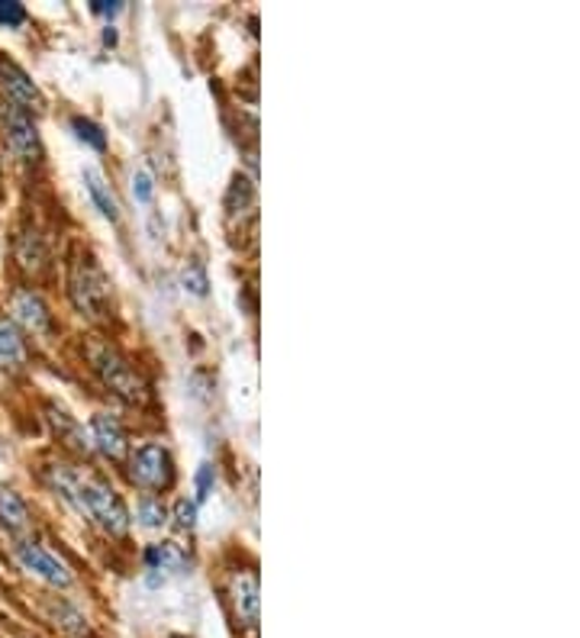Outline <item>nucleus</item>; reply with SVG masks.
Instances as JSON below:
<instances>
[{
	"instance_id": "1",
	"label": "nucleus",
	"mask_w": 580,
	"mask_h": 638,
	"mask_svg": "<svg viewBox=\"0 0 580 638\" xmlns=\"http://www.w3.org/2000/svg\"><path fill=\"white\" fill-rule=\"evenodd\" d=\"M46 484L55 490V497H62L78 516L97 523L103 533L110 536H123L129 529V510L123 503V497L97 474H88L75 464H49L46 467Z\"/></svg>"
},
{
	"instance_id": "2",
	"label": "nucleus",
	"mask_w": 580,
	"mask_h": 638,
	"mask_svg": "<svg viewBox=\"0 0 580 638\" xmlns=\"http://www.w3.org/2000/svg\"><path fill=\"white\" fill-rule=\"evenodd\" d=\"M68 297L75 303V310L88 320H100L110 310V280L103 268L97 265L94 255H78L72 262V274H68Z\"/></svg>"
},
{
	"instance_id": "3",
	"label": "nucleus",
	"mask_w": 580,
	"mask_h": 638,
	"mask_svg": "<svg viewBox=\"0 0 580 638\" xmlns=\"http://www.w3.org/2000/svg\"><path fill=\"white\" fill-rule=\"evenodd\" d=\"M129 480L146 493H162L175 484V458L162 442H146L129 455Z\"/></svg>"
},
{
	"instance_id": "4",
	"label": "nucleus",
	"mask_w": 580,
	"mask_h": 638,
	"mask_svg": "<svg viewBox=\"0 0 580 638\" xmlns=\"http://www.w3.org/2000/svg\"><path fill=\"white\" fill-rule=\"evenodd\" d=\"M94 367L97 374L103 377V384L116 393V397H123L126 403H142L146 400V380L136 374V367L129 365L116 349H97L94 352Z\"/></svg>"
},
{
	"instance_id": "5",
	"label": "nucleus",
	"mask_w": 580,
	"mask_h": 638,
	"mask_svg": "<svg viewBox=\"0 0 580 638\" xmlns=\"http://www.w3.org/2000/svg\"><path fill=\"white\" fill-rule=\"evenodd\" d=\"M3 133H7V146L20 162H36L42 155V142H39V126L33 120L29 110L3 103Z\"/></svg>"
},
{
	"instance_id": "6",
	"label": "nucleus",
	"mask_w": 580,
	"mask_h": 638,
	"mask_svg": "<svg viewBox=\"0 0 580 638\" xmlns=\"http://www.w3.org/2000/svg\"><path fill=\"white\" fill-rule=\"evenodd\" d=\"M13 558L20 561V567H23L26 574L39 577V580H46V584H52V587H68V584H72L68 564L59 561L49 548L39 546V542H16Z\"/></svg>"
},
{
	"instance_id": "7",
	"label": "nucleus",
	"mask_w": 580,
	"mask_h": 638,
	"mask_svg": "<svg viewBox=\"0 0 580 638\" xmlns=\"http://www.w3.org/2000/svg\"><path fill=\"white\" fill-rule=\"evenodd\" d=\"M0 85L7 91V103H13V107H23L33 113V110H42V103H46L39 85L26 75V68H20L7 55H0Z\"/></svg>"
},
{
	"instance_id": "8",
	"label": "nucleus",
	"mask_w": 580,
	"mask_h": 638,
	"mask_svg": "<svg viewBox=\"0 0 580 638\" xmlns=\"http://www.w3.org/2000/svg\"><path fill=\"white\" fill-rule=\"evenodd\" d=\"M10 313L16 320V326H23L33 336H52V313L46 307V300L36 290H16L10 300Z\"/></svg>"
},
{
	"instance_id": "9",
	"label": "nucleus",
	"mask_w": 580,
	"mask_h": 638,
	"mask_svg": "<svg viewBox=\"0 0 580 638\" xmlns=\"http://www.w3.org/2000/svg\"><path fill=\"white\" fill-rule=\"evenodd\" d=\"M88 439H91V449H97L103 458H113L116 461V458L126 455V433H123L119 420L110 416V413L91 416Z\"/></svg>"
},
{
	"instance_id": "10",
	"label": "nucleus",
	"mask_w": 580,
	"mask_h": 638,
	"mask_svg": "<svg viewBox=\"0 0 580 638\" xmlns=\"http://www.w3.org/2000/svg\"><path fill=\"white\" fill-rule=\"evenodd\" d=\"M232 606L245 626L252 629L259 626V577L252 571H242L232 577Z\"/></svg>"
},
{
	"instance_id": "11",
	"label": "nucleus",
	"mask_w": 580,
	"mask_h": 638,
	"mask_svg": "<svg viewBox=\"0 0 580 638\" xmlns=\"http://www.w3.org/2000/svg\"><path fill=\"white\" fill-rule=\"evenodd\" d=\"M0 526L7 533H26L29 529V510H26L23 497L13 487H7L3 480H0Z\"/></svg>"
},
{
	"instance_id": "12",
	"label": "nucleus",
	"mask_w": 580,
	"mask_h": 638,
	"mask_svg": "<svg viewBox=\"0 0 580 638\" xmlns=\"http://www.w3.org/2000/svg\"><path fill=\"white\" fill-rule=\"evenodd\" d=\"M26 362V342L20 336V329L10 320H0V367L3 371H16Z\"/></svg>"
},
{
	"instance_id": "13",
	"label": "nucleus",
	"mask_w": 580,
	"mask_h": 638,
	"mask_svg": "<svg viewBox=\"0 0 580 638\" xmlns=\"http://www.w3.org/2000/svg\"><path fill=\"white\" fill-rule=\"evenodd\" d=\"M85 187H88V193H91V200H94L97 210H100L110 223H116V220H119L116 193L110 190V184L103 182V175H100L97 168H88V172H85Z\"/></svg>"
},
{
	"instance_id": "14",
	"label": "nucleus",
	"mask_w": 580,
	"mask_h": 638,
	"mask_svg": "<svg viewBox=\"0 0 580 638\" xmlns=\"http://www.w3.org/2000/svg\"><path fill=\"white\" fill-rule=\"evenodd\" d=\"M146 564L149 571H185L188 551L178 542H159V546L146 548Z\"/></svg>"
},
{
	"instance_id": "15",
	"label": "nucleus",
	"mask_w": 580,
	"mask_h": 638,
	"mask_svg": "<svg viewBox=\"0 0 580 638\" xmlns=\"http://www.w3.org/2000/svg\"><path fill=\"white\" fill-rule=\"evenodd\" d=\"M52 426H55V433L68 442V446H75V449H81V452H88L91 449V439H88V433L65 413V410H55L52 406Z\"/></svg>"
},
{
	"instance_id": "16",
	"label": "nucleus",
	"mask_w": 580,
	"mask_h": 638,
	"mask_svg": "<svg viewBox=\"0 0 580 638\" xmlns=\"http://www.w3.org/2000/svg\"><path fill=\"white\" fill-rule=\"evenodd\" d=\"M226 207H229V213L236 216H242V213H252L255 210V187L249 178H242V175H236V182L229 187V197H226Z\"/></svg>"
},
{
	"instance_id": "17",
	"label": "nucleus",
	"mask_w": 580,
	"mask_h": 638,
	"mask_svg": "<svg viewBox=\"0 0 580 638\" xmlns=\"http://www.w3.org/2000/svg\"><path fill=\"white\" fill-rule=\"evenodd\" d=\"M136 520H139L142 529H162L168 523V506L159 497H142L139 510H136Z\"/></svg>"
},
{
	"instance_id": "18",
	"label": "nucleus",
	"mask_w": 580,
	"mask_h": 638,
	"mask_svg": "<svg viewBox=\"0 0 580 638\" xmlns=\"http://www.w3.org/2000/svg\"><path fill=\"white\" fill-rule=\"evenodd\" d=\"M72 129H75V136H78L85 146H91L94 152H103V149H106V136H103V129L97 126L94 120L75 116V120H72Z\"/></svg>"
},
{
	"instance_id": "19",
	"label": "nucleus",
	"mask_w": 580,
	"mask_h": 638,
	"mask_svg": "<svg viewBox=\"0 0 580 638\" xmlns=\"http://www.w3.org/2000/svg\"><path fill=\"white\" fill-rule=\"evenodd\" d=\"M16 255H20L23 268H39V265H42V259H46V249H42L39 236L33 233V236H23V239H20Z\"/></svg>"
},
{
	"instance_id": "20",
	"label": "nucleus",
	"mask_w": 580,
	"mask_h": 638,
	"mask_svg": "<svg viewBox=\"0 0 580 638\" xmlns=\"http://www.w3.org/2000/svg\"><path fill=\"white\" fill-rule=\"evenodd\" d=\"M172 520H175V529L178 533H191L193 526H197V503L188 500V497H181L175 503V510H172Z\"/></svg>"
},
{
	"instance_id": "21",
	"label": "nucleus",
	"mask_w": 580,
	"mask_h": 638,
	"mask_svg": "<svg viewBox=\"0 0 580 638\" xmlns=\"http://www.w3.org/2000/svg\"><path fill=\"white\" fill-rule=\"evenodd\" d=\"M26 23V10H23V3H13V0H0V26H7V29H20Z\"/></svg>"
},
{
	"instance_id": "22",
	"label": "nucleus",
	"mask_w": 580,
	"mask_h": 638,
	"mask_svg": "<svg viewBox=\"0 0 580 638\" xmlns=\"http://www.w3.org/2000/svg\"><path fill=\"white\" fill-rule=\"evenodd\" d=\"M213 484H216V467L213 464H200V471H197V500L193 503H203L213 493Z\"/></svg>"
},
{
	"instance_id": "23",
	"label": "nucleus",
	"mask_w": 580,
	"mask_h": 638,
	"mask_svg": "<svg viewBox=\"0 0 580 638\" xmlns=\"http://www.w3.org/2000/svg\"><path fill=\"white\" fill-rule=\"evenodd\" d=\"M185 287L191 290L193 297H203V293H206V272H203L197 262L185 268Z\"/></svg>"
},
{
	"instance_id": "24",
	"label": "nucleus",
	"mask_w": 580,
	"mask_h": 638,
	"mask_svg": "<svg viewBox=\"0 0 580 638\" xmlns=\"http://www.w3.org/2000/svg\"><path fill=\"white\" fill-rule=\"evenodd\" d=\"M152 190H155V184H152V175H149V172H136V175H133V197H136L139 203H149V200H152Z\"/></svg>"
},
{
	"instance_id": "25",
	"label": "nucleus",
	"mask_w": 580,
	"mask_h": 638,
	"mask_svg": "<svg viewBox=\"0 0 580 638\" xmlns=\"http://www.w3.org/2000/svg\"><path fill=\"white\" fill-rule=\"evenodd\" d=\"M91 10L100 13V16H116L119 10H123V3H110V0H94L91 3Z\"/></svg>"
},
{
	"instance_id": "26",
	"label": "nucleus",
	"mask_w": 580,
	"mask_h": 638,
	"mask_svg": "<svg viewBox=\"0 0 580 638\" xmlns=\"http://www.w3.org/2000/svg\"><path fill=\"white\" fill-rule=\"evenodd\" d=\"M103 42H106V46H113V42H116V33H113V26H106V33H103Z\"/></svg>"
}]
</instances>
